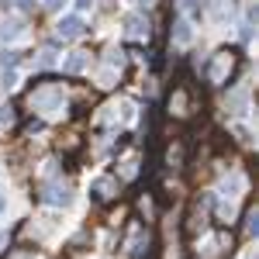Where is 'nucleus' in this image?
I'll use <instances>...</instances> for the list:
<instances>
[{
  "label": "nucleus",
  "mask_w": 259,
  "mask_h": 259,
  "mask_svg": "<svg viewBox=\"0 0 259 259\" xmlns=\"http://www.w3.org/2000/svg\"><path fill=\"white\" fill-rule=\"evenodd\" d=\"M62 104V87H38L31 94V107L35 111H56Z\"/></svg>",
  "instance_id": "f257e3e1"
},
{
  "label": "nucleus",
  "mask_w": 259,
  "mask_h": 259,
  "mask_svg": "<svg viewBox=\"0 0 259 259\" xmlns=\"http://www.w3.org/2000/svg\"><path fill=\"white\" fill-rule=\"evenodd\" d=\"M56 35H59V38H80L83 35V18L80 14H66V18H59Z\"/></svg>",
  "instance_id": "f03ea898"
},
{
  "label": "nucleus",
  "mask_w": 259,
  "mask_h": 259,
  "mask_svg": "<svg viewBox=\"0 0 259 259\" xmlns=\"http://www.w3.org/2000/svg\"><path fill=\"white\" fill-rule=\"evenodd\" d=\"M41 200H45V204H62V207H66V204L73 200V194H69V187H45V190H41Z\"/></svg>",
  "instance_id": "7ed1b4c3"
},
{
  "label": "nucleus",
  "mask_w": 259,
  "mask_h": 259,
  "mask_svg": "<svg viewBox=\"0 0 259 259\" xmlns=\"http://www.w3.org/2000/svg\"><path fill=\"white\" fill-rule=\"evenodd\" d=\"M145 245H149L145 228H135V239H132V245H128V256H132V259H142V256H145Z\"/></svg>",
  "instance_id": "20e7f679"
},
{
  "label": "nucleus",
  "mask_w": 259,
  "mask_h": 259,
  "mask_svg": "<svg viewBox=\"0 0 259 259\" xmlns=\"http://www.w3.org/2000/svg\"><path fill=\"white\" fill-rule=\"evenodd\" d=\"M83 66H87V52H73L69 59L62 62V73H80Z\"/></svg>",
  "instance_id": "39448f33"
},
{
  "label": "nucleus",
  "mask_w": 259,
  "mask_h": 259,
  "mask_svg": "<svg viewBox=\"0 0 259 259\" xmlns=\"http://www.w3.org/2000/svg\"><path fill=\"white\" fill-rule=\"evenodd\" d=\"M21 35V21H7V24H0V41H11Z\"/></svg>",
  "instance_id": "423d86ee"
},
{
  "label": "nucleus",
  "mask_w": 259,
  "mask_h": 259,
  "mask_svg": "<svg viewBox=\"0 0 259 259\" xmlns=\"http://www.w3.org/2000/svg\"><path fill=\"white\" fill-rule=\"evenodd\" d=\"M111 187H114V180H97V183H94V197L107 200V197H111Z\"/></svg>",
  "instance_id": "0eeeda50"
},
{
  "label": "nucleus",
  "mask_w": 259,
  "mask_h": 259,
  "mask_svg": "<svg viewBox=\"0 0 259 259\" xmlns=\"http://www.w3.org/2000/svg\"><path fill=\"white\" fill-rule=\"evenodd\" d=\"M149 28L142 24V18H128V35H145Z\"/></svg>",
  "instance_id": "6e6552de"
},
{
  "label": "nucleus",
  "mask_w": 259,
  "mask_h": 259,
  "mask_svg": "<svg viewBox=\"0 0 259 259\" xmlns=\"http://www.w3.org/2000/svg\"><path fill=\"white\" fill-rule=\"evenodd\" d=\"M256 228H259V214H256V211H249V225H245V232L256 235Z\"/></svg>",
  "instance_id": "1a4fd4ad"
},
{
  "label": "nucleus",
  "mask_w": 259,
  "mask_h": 259,
  "mask_svg": "<svg viewBox=\"0 0 259 259\" xmlns=\"http://www.w3.org/2000/svg\"><path fill=\"white\" fill-rule=\"evenodd\" d=\"M62 4H66V0H45V7H52V11H59Z\"/></svg>",
  "instance_id": "9d476101"
},
{
  "label": "nucleus",
  "mask_w": 259,
  "mask_h": 259,
  "mask_svg": "<svg viewBox=\"0 0 259 259\" xmlns=\"http://www.w3.org/2000/svg\"><path fill=\"white\" fill-rule=\"evenodd\" d=\"M183 4H187L190 11H197V7H200V0H183Z\"/></svg>",
  "instance_id": "9b49d317"
},
{
  "label": "nucleus",
  "mask_w": 259,
  "mask_h": 259,
  "mask_svg": "<svg viewBox=\"0 0 259 259\" xmlns=\"http://www.w3.org/2000/svg\"><path fill=\"white\" fill-rule=\"evenodd\" d=\"M4 207H7V194L0 190V214H4Z\"/></svg>",
  "instance_id": "f8f14e48"
},
{
  "label": "nucleus",
  "mask_w": 259,
  "mask_h": 259,
  "mask_svg": "<svg viewBox=\"0 0 259 259\" xmlns=\"http://www.w3.org/2000/svg\"><path fill=\"white\" fill-rule=\"evenodd\" d=\"M107 4H114V0H107Z\"/></svg>",
  "instance_id": "ddd939ff"
}]
</instances>
